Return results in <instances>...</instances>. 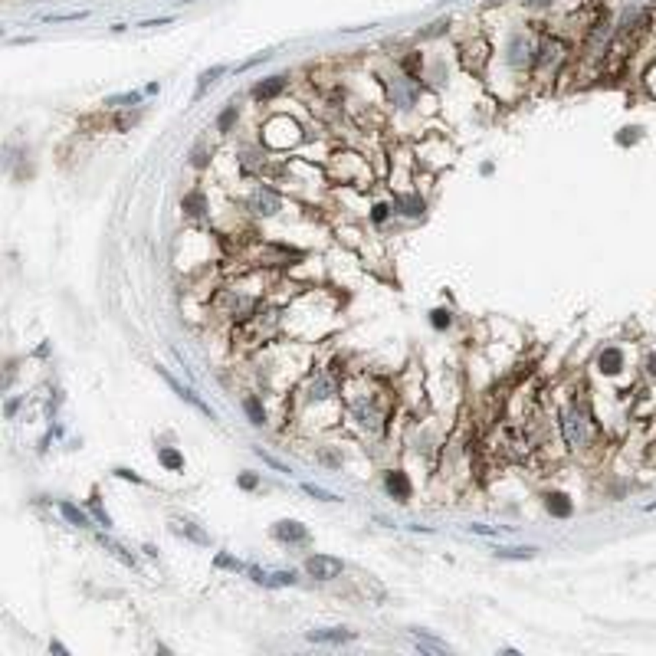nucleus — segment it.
<instances>
[{"label": "nucleus", "instance_id": "nucleus-41", "mask_svg": "<svg viewBox=\"0 0 656 656\" xmlns=\"http://www.w3.org/2000/svg\"><path fill=\"white\" fill-rule=\"evenodd\" d=\"M646 371H650V374H653V378H656V355H650V358H646Z\"/></svg>", "mask_w": 656, "mask_h": 656}, {"label": "nucleus", "instance_id": "nucleus-10", "mask_svg": "<svg viewBox=\"0 0 656 656\" xmlns=\"http://www.w3.org/2000/svg\"><path fill=\"white\" fill-rule=\"evenodd\" d=\"M158 374H161V378L168 381V384H171V391L177 394V397H184L187 403H194V407H197V410H200V414H204V417H210V420L217 417V414H214V410H210V407H207V403H204V401H200V397H197L194 391H191V387H181V384H177V381H174V378H171V374H168V371H164V368H158Z\"/></svg>", "mask_w": 656, "mask_h": 656}, {"label": "nucleus", "instance_id": "nucleus-9", "mask_svg": "<svg viewBox=\"0 0 656 656\" xmlns=\"http://www.w3.org/2000/svg\"><path fill=\"white\" fill-rule=\"evenodd\" d=\"M312 643H351L355 640V630H345V627H325V630H309L305 633Z\"/></svg>", "mask_w": 656, "mask_h": 656}, {"label": "nucleus", "instance_id": "nucleus-2", "mask_svg": "<svg viewBox=\"0 0 656 656\" xmlns=\"http://www.w3.org/2000/svg\"><path fill=\"white\" fill-rule=\"evenodd\" d=\"M535 53H538V43H535L531 33H525V30H515V33L506 40V63L515 72H525L529 66H535Z\"/></svg>", "mask_w": 656, "mask_h": 656}, {"label": "nucleus", "instance_id": "nucleus-16", "mask_svg": "<svg viewBox=\"0 0 656 656\" xmlns=\"http://www.w3.org/2000/svg\"><path fill=\"white\" fill-rule=\"evenodd\" d=\"M545 506H548V512H552V515H558V518H568L571 512H575L571 499H568L564 493H548V495H545Z\"/></svg>", "mask_w": 656, "mask_h": 656}, {"label": "nucleus", "instance_id": "nucleus-14", "mask_svg": "<svg viewBox=\"0 0 656 656\" xmlns=\"http://www.w3.org/2000/svg\"><path fill=\"white\" fill-rule=\"evenodd\" d=\"M181 207H184L187 217H200V214L207 210V194H204L200 187H194V191H187V194H184Z\"/></svg>", "mask_w": 656, "mask_h": 656}, {"label": "nucleus", "instance_id": "nucleus-3", "mask_svg": "<svg viewBox=\"0 0 656 656\" xmlns=\"http://www.w3.org/2000/svg\"><path fill=\"white\" fill-rule=\"evenodd\" d=\"M246 207L253 210L256 217H276L279 210H282V197H279L273 187L259 184L253 191V197H250V204H246Z\"/></svg>", "mask_w": 656, "mask_h": 656}, {"label": "nucleus", "instance_id": "nucleus-7", "mask_svg": "<svg viewBox=\"0 0 656 656\" xmlns=\"http://www.w3.org/2000/svg\"><path fill=\"white\" fill-rule=\"evenodd\" d=\"M299 250H289L282 243H263L259 246V259L263 266H289V259H299Z\"/></svg>", "mask_w": 656, "mask_h": 656}, {"label": "nucleus", "instance_id": "nucleus-39", "mask_svg": "<svg viewBox=\"0 0 656 656\" xmlns=\"http://www.w3.org/2000/svg\"><path fill=\"white\" fill-rule=\"evenodd\" d=\"M240 486H243V489H256V476L243 472V476H240Z\"/></svg>", "mask_w": 656, "mask_h": 656}, {"label": "nucleus", "instance_id": "nucleus-21", "mask_svg": "<svg viewBox=\"0 0 656 656\" xmlns=\"http://www.w3.org/2000/svg\"><path fill=\"white\" fill-rule=\"evenodd\" d=\"M59 512H63V515L70 518L72 525H89V515H86L82 509H76L72 502H59Z\"/></svg>", "mask_w": 656, "mask_h": 656}, {"label": "nucleus", "instance_id": "nucleus-36", "mask_svg": "<svg viewBox=\"0 0 656 656\" xmlns=\"http://www.w3.org/2000/svg\"><path fill=\"white\" fill-rule=\"evenodd\" d=\"M371 220H374V223H384V220H387V207H384V204H374V210H371Z\"/></svg>", "mask_w": 656, "mask_h": 656}, {"label": "nucleus", "instance_id": "nucleus-1", "mask_svg": "<svg viewBox=\"0 0 656 656\" xmlns=\"http://www.w3.org/2000/svg\"><path fill=\"white\" fill-rule=\"evenodd\" d=\"M561 433H564V443L571 449H587L591 440H594V417L587 410L584 401H575L561 417Z\"/></svg>", "mask_w": 656, "mask_h": 656}, {"label": "nucleus", "instance_id": "nucleus-18", "mask_svg": "<svg viewBox=\"0 0 656 656\" xmlns=\"http://www.w3.org/2000/svg\"><path fill=\"white\" fill-rule=\"evenodd\" d=\"M394 204H397L407 217H420V214H424V200H420L417 194H397L394 197Z\"/></svg>", "mask_w": 656, "mask_h": 656}, {"label": "nucleus", "instance_id": "nucleus-33", "mask_svg": "<svg viewBox=\"0 0 656 656\" xmlns=\"http://www.w3.org/2000/svg\"><path fill=\"white\" fill-rule=\"evenodd\" d=\"M191 164H194V168H207V164H210L207 148H204V145H197V148H194V161H191Z\"/></svg>", "mask_w": 656, "mask_h": 656}, {"label": "nucleus", "instance_id": "nucleus-20", "mask_svg": "<svg viewBox=\"0 0 656 656\" xmlns=\"http://www.w3.org/2000/svg\"><path fill=\"white\" fill-rule=\"evenodd\" d=\"M158 460H161L168 470H174V472L184 470V456H181L177 449H171V447H161V449H158Z\"/></svg>", "mask_w": 656, "mask_h": 656}, {"label": "nucleus", "instance_id": "nucleus-30", "mask_svg": "<svg viewBox=\"0 0 656 656\" xmlns=\"http://www.w3.org/2000/svg\"><path fill=\"white\" fill-rule=\"evenodd\" d=\"M470 531H476V535H486V538H495V535H506V529H493V525H483V522H472Z\"/></svg>", "mask_w": 656, "mask_h": 656}, {"label": "nucleus", "instance_id": "nucleus-34", "mask_svg": "<svg viewBox=\"0 0 656 656\" xmlns=\"http://www.w3.org/2000/svg\"><path fill=\"white\" fill-rule=\"evenodd\" d=\"M86 17H89V13L79 10V13H56V17H49V20H53V24H66V20H86Z\"/></svg>", "mask_w": 656, "mask_h": 656}, {"label": "nucleus", "instance_id": "nucleus-8", "mask_svg": "<svg viewBox=\"0 0 656 656\" xmlns=\"http://www.w3.org/2000/svg\"><path fill=\"white\" fill-rule=\"evenodd\" d=\"M273 535H276L279 541H289V545H305V541H309V531H305V525L292 522V518H282V522H276Z\"/></svg>", "mask_w": 656, "mask_h": 656}, {"label": "nucleus", "instance_id": "nucleus-31", "mask_svg": "<svg viewBox=\"0 0 656 656\" xmlns=\"http://www.w3.org/2000/svg\"><path fill=\"white\" fill-rule=\"evenodd\" d=\"M430 315H433V319H430L433 328H449V322H453V315H449L447 309H437V312H430Z\"/></svg>", "mask_w": 656, "mask_h": 656}, {"label": "nucleus", "instance_id": "nucleus-28", "mask_svg": "<svg viewBox=\"0 0 656 656\" xmlns=\"http://www.w3.org/2000/svg\"><path fill=\"white\" fill-rule=\"evenodd\" d=\"M302 489H305L309 495H315V499H322V502H338V495L328 493V489H322V486H315V483H302Z\"/></svg>", "mask_w": 656, "mask_h": 656}, {"label": "nucleus", "instance_id": "nucleus-35", "mask_svg": "<svg viewBox=\"0 0 656 656\" xmlns=\"http://www.w3.org/2000/svg\"><path fill=\"white\" fill-rule=\"evenodd\" d=\"M256 456H259V460H263V463H269V466H273V470L286 472V466H282V463H279L276 456H269V453H263V449H256Z\"/></svg>", "mask_w": 656, "mask_h": 656}, {"label": "nucleus", "instance_id": "nucleus-17", "mask_svg": "<svg viewBox=\"0 0 656 656\" xmlns=\"http://www.w3.org/2000/svg\"><path fill=\"white\" fill-rule=\"evenodd\" d=\"M243 410H246V417H250V424H256V426L266 424V407L256 394H246V397H243Z\"/></svg>", "mask_w": 656, "mask_h": 656}, {"label": "nucleus", "instance_id": "nucleus-4", "mask_svg": "<svg viewBox=\"0 0 656 656\" xmlns=\"http://www.w3.org/2000/svg\"><path fill=\"white\" fill-rule=\"evenodd\" d=\"M387 89H391V102L397 105V109H410V105L420 99V86H417V79H410V76H397L394 82H387Z\"/></svg>", "mask_w": 656, "mask_h": 656}, {"label": "nucleus", "instance_id": "nucleus-27", "mask_svg": "<svg viewBox=\"0 0 656 656\" xmlns=\"http://www.w3.org/2000/svg\"><path fill=\"white\" fill-rule=\"evenodd\" d=\"M223 72H227V66H214V70H207V72H204V76H200V82H197V95L204 93V89H207V86H210V82H217L220 76H223Z\"/></svg>", "mask_w": 656, "mask_h": 656}, {"label": "nucleus", "instance_id": "nucleus-23", "mask_svg": "<svg viewBox=\"0 0 656 656\" xmlns=\"http://www.w3.org/2000/svg\"><path fill=\"white\" fill-rule=\"evenodd\" d=\"M138 102H141V93H125V95H112V99H105L109 109H125V105H138Z\"/></svg>", "mask_w": 656, "mask_h": 656}, {"label": "nucleus", "instance_id": "nucleus-11", "mask_svg": "<svg viewBox=\"0 0 656 656\" xmlns=\"http://www.w3.org/2000/svg\"><path fill=\"white\" fill-rule=\"evenodd\" d=\"M384 486H387V493L397 499V502H407L410 499V479H407V472H401V470H391L387 476H384Z\"/></svg>", "mask_w": 656, "mask_h": 656}, {"label": "nucleus", "instance_id": "nucleus-12", "mask_svg": "<svg viewBox=\"0 0 656 656\" xmlns=\"http://www.w3.org/2000/svg\"><path fill=\"white\" fill-rule=\"evenodd\" d=\"M282 89H286V76H269V79L253 86V99L256 102H269V99H276Z\"/></svg>", "mask_w": 656, "mask_h": 656}, {"label": "nucleus", "instance_id": "nucleus-29", "mask_svg": "<svg viewBox=\"0 0 656 656\" xmlns=\"http://www.w3.org/2000/svg\"><path fill=\"white\" fill-rule=\"evenodd\" d=\"M102 545H105V548H109V552H115V554H118V558H122V561H125V564H131V568H135V558H131V554H128L125 548L118 545V541H112V538H105V535H102Z\"/></svg>", "mask_w": 656, "mask_h": 656}, {"label": "nucleus", "instance_id": "nucleus-37", "mask_svg": "<svg viewBox=\"0 0 656 656\" xmlns=\"http://www.w3.org/2000/svg\"><path fill=\"white\" fill-rule=\"evenodd\" d=\"M554 0H525V7L529 10H541V7H552Z\"/></svg>", "mask_w": 656, "mask_h": 656}, {"label": "nucleus", "instance_id": "nucleus-15", "mask_svg": "<svg viewBox=\"0 0 656 656\" xmlns=\"http://www.w3.org/2000/svg\"><path fill=\"white\" fill-rule=\"evenodd\" d=\"M171 531H174V535H184V538L197 541V545H210L207 531L197 529V525H191V522H181V518H174V522H171Z\"/></svg>", "mask_w": 656, "mask_h": 656}, {"label": "nucleus", "instance_id": "nucleus-6", "mask_svg": "<svg viewBox=\"0 0 656 656\" xmlns=\"http://www.w3.org/2000/svg\"><path fill=\"white\" fill-rule=\"evenodd\" d=\"M342 568L345 564L338 561V558H332V554H312L309 561H305V571H309L312 577H319V581H332V577L342 575Z\"/></svg>", "mask_w": 656, "mask_h": 656}, {"label": "nucleus", "instance_id": "nucleus-24", "mask_svg": "<svg viewBox=\"0 0 656 656\" xmlns=\"http://www.w3.org/2000/svg\"><path fill=\"white\" fill-rule=\"evenodd\" d=\"M420 70H424V56H420V53H410V56L403 59V72H407L410 79H420Z\"/></svg>", "mask_w": 656, "mask_h": 656}, {"label": "nucleus", "instance_id": "nucleus-26", "mask_svg": "<svg viewBox=\"0 0 656 656\" xmlns=\"http://www.w3.org/2000/svg\"><path fill=\"white\" fill-rule=\"evenodd\" d=\"M89 512H93V515L99 518V525H105V529L112 525V515H109V512L102 509V502H99V495H93V499H89Z\"/></svg>", "mask_w": 656, "mask_h": 656}, {"label": "nucleus", "instance_id": "nucleus-22", "mask_svg": "<svg viewBox=\"0 0 656 656\" xmlns=\"http://www.w3.org/2000/svg\"><path fill=\"white\" fill-rule=\"evenodd\" d=\"M499 558H509V561H529L535 558V548H499Z\"/></svg>", "mask_w": 656, "mask_h": 656}, {"label": "nucleus", "instance_id": "nucleus-40", "mask_svg": "<svg viewBox=\"0 0 656 656\" xmlns=\"http://www.w3.org/2000/svg\"><path fill=\"white\" fill-rule=\"evenodd\" d=\"M447 20H440V24H433V26H430V30H426V33L424 36H437V33H443V30H447Z\"/></svg>", "mask_w": 656, "mask_h": 656}, {"label": "nucleus", "instance_id": "nucleus-38", "mask_svg": "<svg viewBox=\"0 0 656 656\" xmlns=\"http://www.w3.org/2000/svg\"><path fill=\"white\" fill-rule=\"evenodd\" d=\"M115 476H118V479H131V483H141V476H135L131 470H115Z\"/></svg>", "mask_w": 656, "mask_h": 656}, {"label": "nucleus", "instance_id": "nucleus-5", "mask_svg": "<svg viewBox=\"0 0 656 656\" xmlns=\"http://www.w3.org/2000/svg\"><path fill=\"white\" fill-rule=\"evenodd\" d=\"M561 59H564V43H561V40H541L538 53H535V70H538V72L552 70L554 72Z\"/></svg>", "mask_w": 656, "mask_h": 656}, {"label": "nucleus", "instance_id": "nucleus-13", "mask_svg": "<svg viewBox=\"0 0 656 656\" xmlns=\"http://www.w3.org/2000/svg\"><path fill=\"white\" fill-rule=\"evenodd\" d=\"M623 368V351L621 348H604L598 355V371L600 374H621Z\"/></svg>", "mask_w": 656, "mask_h": 656}, {"label": "nucleus", "instance_id": "nucleus-19", "mask_svg": "<svg viewBox=\"0 0 656 656\" xmlns=\"http://www.w3.org/2000/svg\"><path fill=\"white\" fill-rule=\"evenodd\" d=\"M237 118H240V109H237V102H230L227 109H223V112H220V118H217V131H223V135H227V131H230V128L237 125Z\"/></svg>", "mask_w": 656, "mask_h": 656}, {"label": "nucleus", "instance_id": "nucleus-32", "mask_svg": "<svg viewBox=\"0 0 656 656\" xmlns=\"http://www.w3.org/2000/svg\"><path fill=\"white\" fill-rule=\"evenodd\" d=\"M217 564L220 568H233V571H246V564H240L237 558H230V554H217Z\"/></svg>", "mask_w": 656, "mask_h": 656}, {"label": "nucleus", "instance_id": "nucleus-25", "mask_svg": "<svg viewBox=\"0 0 656 656\" xmlns=\"http://www.w3.org/2000/svg\"><path fill=\"white\" fill-rule=\"evenodd\" d=\"M296 584V571H273L269 575V587H292Z\"/></svg>", "mask_w": 656, "mask_h": 656}]
</instances>
